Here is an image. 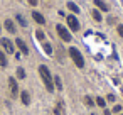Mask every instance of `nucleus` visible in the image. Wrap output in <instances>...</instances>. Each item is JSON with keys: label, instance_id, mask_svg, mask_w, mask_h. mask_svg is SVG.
Returning <instances> with one entry per match:
<instances>
[{"label": "nucleus", "instance_id": "f257e3e1", "mask_svg": "<svg viewBox=\"0 0 123 115\" xmlns=\"http://www.w3.org/2000/svg\"><path fill=\"white\" fill-rule=\"evenodd\" d=\"M39 74H41V78H42V81H44L47 91H52V90H54V81H52V76H51L47 66L41 64V66H39Z\"/></svg>", "mask_w": 123, "mask_h": 115}, {"label": "nucleus", "instance_id": "f03ea898", "mask_svg": "<svg viewBox=\"0 0 123 115\" xmlns=\"http://www.w3.org/2000/svg\"><path fill=\"white\" fill-rule=\"evenodd\" d=\"M69 56L73 58V61H74V64H76L78 68H83V66H84V59H83L81 53H79L76 47H71V49H69Z\"/></svg>", "mask_w": 123, "mask_h": 115}, {"label": "nucleus", "instance_id": "7ed1b4c3", "mask_svg": "<svg viewBox=\"0 0 123 115\" xmlns=\"http://www.w3.org/2000/svg\"><path fill=\"white\" fill-rule=\"evenodd\" d=\"M56 29H57V34H59V37H61L64 42H69V41H71V34H69V31H68L64 26H57Z\"/></svg>", "mask_w": 123, "mask_h": 115}, {"label": "nucleus", "instance_id": "20e7f679", "mask_svg": "<svg viewBox=\"0 0 123 115\" xmlns=\"http://www.w3.org/2000/svg\"><path fill=\"white\" fill-rule=\"evenodd\" d=\"M0 44H2V47L5 49V53H9V54H12V53H14V44H12V41H10V39H7V37H2Z\"/></svg>", "mask_w": 123, "mask_h": 115}, {"label": "nucleus", "instance_id": "39448f33", "mask_svg": "<svg viewBox=\"0 0 123 115\" xmlns=\"http://www.w3.org/2000/svg\"><path fill=\"white\" fill-rule=\"evenodd\" d=\"M9 88H10L12 98H15V96L19 95V86H17V81H15V78H9Z\"/></svg>", "mask_w": 123, "mask_h": 115}, {"label": "nucleus", "instance_id": "423d86ee", "mask_svg": "<svg viewBox=\"0 0 123 115\" xmlns=\"http://www.w3.org/2000/svg\"><path fill=\"white\" fill-rule=\"evenodd\" d=\"M68 26H69L73 31H79V22H78L76 15H68Z\"/></svg>", "mask_w": 123, "mask_h": 115}, {"label": "nucleus", "instance_id": "0eeeda50", "mask_svg": "<svg viewBox=\"0 0 123 115\" xmlns=\"http://www.w3.org/2000/svg\"><path fill=\"white\" fill-rule=\"evenodd\" d=\"M15 44H17V47L20 49V53H22V54H29V47L25 46V42H24L22 39H17V41H15Z\"/></svg>", "mask_w": 123, "mask_h": 115}, {"label": "nucleus", "instance_id": "6e6552de", "mask_svg": "<svg viewBox=\"0 0 123 115\" xmlns=\"http://www.w3.org/2000/svg\"><path fill=\"white\" fill-rule=\"evenodd\" d=\"M94 4H96V7H98L99 10H103V12H108V10H110V5L105 4L103 0H94Z\"/></svg>", "mask_w": 123, "mask_h": 115}, {"label": "nucleus", "instance_id": "1a4fd4ad", "mask_svg": "<svg viewBox=\"0 0 123 115\" xmlns=\"http://www.w3.org/2000/svg\"><path fill=\"white\" fill-rule=\"evenodd\" d=\"M5 29H7L9 32H12V34H15V31H17V29H15V24H14L10 19H7V20H5Z\"/></svg>", "mask_w": 123, "mask_h": 115}, {"label": "nucleus", "instance_id": "9d476101", "mask_svg": "<svg viewBox=\"0 0 123 115\" xmlns=\"http://www.w3.org/2000/svg\"><path fill=\"white\" fill-rule=\"evenodd\" d=\"M32 17H34V20H36L37 24H44V22H46V19H44V17H42V14H39V12H34V14H32Z\"/></svg>", "mask_w": 123, "mask_h": 115}, {"label": "nucleus", "instance_id": "9b49d317", "mask_svg": "<svg viewBox=\"0 0 123 115\" xmlns=\"http://www.w3.org/2000/svg\"><path fill=\"white\" fill-rule=\"evenodd\" d=\"M20 98H22V103H24V105H29V103H31V96H29L27 91H22V93H20Z\"/></svg>", "mask_w": 123, "mask_h": 115}, {"label": "nucleus", "instance_id": "f8f14e48", "mask_svg": "<svg viewBox=\"0 0 123 115\" xmlns=\"http://www.w3.org/2000/svg\"><path fill=\"white\" fill-rule=\"evenodd\" d=\"M7 66V58L4 54V51H0V68H5Z\"/></svg>", "mask_w": 123, "mask_h": 115}, {"label": "nucleus", "instance_id": "ddd939ff", "mask_svg": "<svg viewBox=\"0 0 123 115\" xmlns=\"http://www.w3.org/2000/svg\"><path fill=\"white\" fill-rule=\"evenodd\" d=\"M68 7H69V10H71V12H74V14H78V12H79V7H78L74 2H68Z\"/></svg>", "mask_w": 123, "mask_h": 115}, {"label": "nucleus", "instance_id": "4468645a", "mask_svg": "<svg viewBox=\"0 0 123 115\" xmlns=\"http://www.w3.org/2000/svg\"><path fill=\"white\" fill-rule=\"evenodd\" d=\"M15 17H17V22H19V24H20L22 27H27V20H25V19H24V17H22L20 14H17Z\"/></svg>", "mask_w": 123, "mask_h": 115}, {"label": "nucleus", "instance_id": "2eb2a0df", "mask_svg": "<svg viewBox=\"0 0 123 115\" xmlns=\"http://www.w3.org/2000/svg\"><path fill=\"white\" fill-rule=\"evenodd\" d=\"M54 85H56V88H62V83H61V78L59 76H54Z\"/></svg>", "mask_w": 123, "mask_h": 115}, {"label": "nucleus", "instance_id": "dca6fc26", "mask_svg": "<svg viewBox=\"0 0 123 115\" xmlns=\"http://www.w3.org/2000/svg\"><path fill=\"white\" fill-rule=\"evenodd\" d=\"M44 51H46L47 54H52V47H51L49 42H44Z\"/></svg>", "mask_w": 123, "mask_h": 115}, {"label": "nucleus", "instance_id": "f3484780", "mask_svg": "<svg viewBox=\"0 0 123 115\" xmlns=\"http://www.w3.org/2000/svg\"><path fill=\"white\" fill-rule=\"evenodd\" d=\"M17 76H19L20 80L25 78V71H24V68H19V69H17Z\"/></svg>", "mask_w": 123, "mask_h": 115}, {"label": "nucleus", "instance_id": "a211bd4d", "mask_svg": "<svg viewBox=\"0 0 123 115\" xmlns=\"http://www.w3.org/2000/svg\"><path fill=\"white\" fill-rule=\"evenodd\" d=\"M91 15H93V19H94V20H101V15H99V12H98V10H93V12H91Z\"/></svg>", "mask_w": 123, "mask_h": 115}, {"label": "nucleus", "instance_id": "6ab92c4d", "mask_svg": "<svg viewBox=\"0 0 123 115\" xmlns=\"http://www.w3.org/2000/svg\"><path fill=\"white\" fill-rule=\"evenodd\" d=\"M56 115H62V103H57V107H56Z\"/></svg>", "mask_w": 123, "mask_h": 115}, {"label": "nucleus", "instance_id": "aec40b11", "mask_svg": "<svg viewBox=\"0 0 123 115\" xmlns=\"http://www.w3.org/2000/svg\"><path fill=\"white\" fill-rule=\"evenodd\" d=\"M96 103H98L99 107H105V105H106V101H105V98H99V96L96 98Z\"/></svg>", "mask_w": 123, "mask_h": 115}, {"label": "nucleus", "instance_id": "412c9836", "mask_svg": "<svg viewBox=\"0 0 123 115\" xmlns=\"http://www.w3.org/2000/svg\"><path fill=\"white\" fill-rule=\"evenodd\" d=\"M84 103H86L88 107H91V105H93V100H91L89 96H86V98H84Z\"/></svg>", "mask_w": 123, "mask_h": 115}, {"label": "nucleus", "instance_id": "4be33fe9", "mask_svg": "<svg viewBox=\"0 0 123 115\" xmlns=\"http://www.w3.org/2000/svg\"><path fill=\"white\" fill-rule=\"evenodd\" d=\"M36 36H37V39H44V32H42V31H37Z\"/></svg>", "mask_w": 123, "mask_h": 115}, {"label": "nucleus", "instance_id": "5701e85b", "mask_svg": "<svg viewBox=\"0 0 123 115\" xmlns=\"http://www.w3.org/2000/svg\"><path fill=\"white\" fill-rule=\"evenodd\" d=\"M113 112H115V113H120V112H121V107H120V105H115V107H113Z\"/></svg>", "mask_w": 123, "mask_h": 115}, {"label": "nucleus", "instance_id": "b1692460", "mask_svg": "<svg viewBox=\"0 0 123 115\" xmlns=\"http://www.w3.org/2000/svg\"><path fill=\"white\" fill-rule=\"evenodd\" d=\"M116 29H118V34H120V36H121V37H123V26H118V27H116Z\"/></svg>", "mask_w": 123, "mask_h": 115}, {"label": "nucleus", "instance_id": "393cba45", "mask_svg": "<svg viewBox=\"0 0 123 115\" xmlns=\"http://www.w3.org/2000/svg\"><path fill=\"white\" fill-rule=\"evenodd\" d=\"M27 2H29L31 5H37V0H27Z\"/></svg>", "mask_w": 123, "mask_h": 115}, {"label": "nucleus", "instance_id": "a878e982", "mask_svg": "<svg viewBox=\"0 0 123 115\" xmlns=\"http://www.w3.org/2000/svg\"><path fill=\"white\" fill-rule=\"evenodd\" d=\"M108 101H115V96L113 95H108Z\"/></svg>", "mask_w": 123, "mask_h": 115}, {"label": "nucleus", "instance_id": "bb28decb", "mask_svg": "<svg viewBox=\"0 0 123 115\" xmlns=\"http://www.w3.org/2000/svg\"><path fill=\"white\" fill-rule=\"evenodd\" d=\"M0 31H2V26H0Z\"/></svg>", "mask_w": 123, "mask_h": 115}]
</instances>
